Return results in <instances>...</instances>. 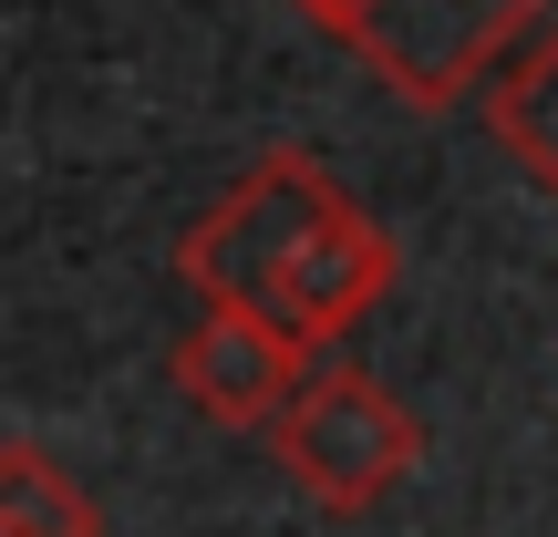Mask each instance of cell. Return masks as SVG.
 Segmentation results:
<instances>
[{
    "instance_id": "6da1fadb",
    "label": "cell",
    "mask_w": 558,
    "mask_h": 537,
    "mask_svg": "<svg viewBox=\"0 0 558 537\" xmlns=\"http://www.w3.org/2000/svg\"><path fill=\"white\" fill-rule=\"evenodd\" d=\"M290 11L311 21L320 41H341L383 94L445 114V103H465L527 32H538L548 0H290Z\"/></svg>"
},
{
    "instance_id": "7a4b0ae2",
    "label": "cell",
    "mask_w": 558,
    "mask_h": 537,
    "mask_svg": "<svg viewBox=\"0 0 558 537\" xmlns=\"http://www.w3.org/2000/svg\"><path fill=\"white\" fill-rule=\"evenodd\" d=\"M269 455H279V476H290L320 517H373V507L424 465V424L403 414V393H383L362 362L320 352L311 373H300V393L279 403Z\"/></svg>"
},
{
    "instance_id": "3957f363",
    "label": "cell",
    "mask_w": 558,
    "mask_h": 537,
    "mask_svg": "<svg viewBox=\"0 0 558 537\" xmlns=\"http://www.w3.org/2000/svg\"><path fill=\"white\" fill-rule=\"evenodd\" d=\"M331 197H341V186L320 176L300 145H269V156L177 239V279H186L197 300H269L279 259H290V248L331 218Z\"/></svg>"
},
{
    "instance_id": "277c9868",
    "label": "cell",
    "mask_w": 558,
    "mask_h": 537,
    "mask_svg": "<svg viewBox=\"0 0 558 537\" xmlns=\"http://www.w3.org/2000/svg\"><path fill=\"white\" fill-rule=\"evenodd\" d=\"M311 362H320V352L290 331V320H269L259 300H207V310L177 331L166 373H177V393L197 403L207 424H228V435H269L279 403L300 393Z\"/></svg>"
},
{
    "instance_id": "5b68a950",
    "label": "cell",
    "mask_w": 558,
    "mask_h": 537,
    "mask_svg": "<svg viewBox=\"0 0 558 537\" xmlns=\"http://www.w3.org/2000/svg\"><path fill=\"white\" fill-rule=\"evenodd\" d=\"M383 290H393V239H383V228L362 218L352 197H331V218H320L311 239L279 259V279H269L259 310L290 320L311 352H331L341 331H362V320L383 310Z\"/></svg>"
},
{
    "instance_id": "8992f818",
    "label": "cell",
    "mask_w": 558,
    "mask_h": 537,
    "mask_svg": "<svg viewBox=\"0 0 558 537\" xmlns=\"http://www.w3.org/2000/svg\"><path fill=\"white\" fill-rule=\"evenodd\" d=\"M486 124H497V145L538 186H558V21H538V32L497 62V83H486Z\"/></svg>"
},
{
    "instance_id": "52a82bcc",
    "label": "cell",
    "mask_w": 558,
    "mask_h": 537,
    "mask_svg": "<svg viewBox=\"0 0 558 537\" xmlns=\"http://www.w3.org/2000/svg\"><path fill=\"white\" fill-rule=\"evenodd\" d=\"M0 537H104V507L32 435H11L0 444Z\"/></svg>"
}]
</instances>
